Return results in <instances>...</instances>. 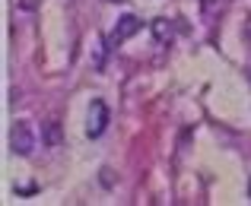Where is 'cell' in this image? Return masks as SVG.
I'll return each instance as SVG.
<instances>
[{"label": "cell", "instance_id": "4", "mask_svg": "<svg viewBox=\"0 0 251 206\" xmlns=\"http://www.w3.org/2000/svg\"><path fill=\"white\" fill-rule=\"evenodd\" d=\"M42 139H45V146H48V149H61V143H64V137H61V124H57V121L45 124Z\"/></svg>", "mask_w": 251, "mask_h": 206}, {"label": "cell", "instance_id": "1", "mask_svg": "<svg viewBox=\"0 0 251 206\" xmlns=\"http://www.w3.org/2000/svg\"><path fill=\"white\" fill-rule=\"evenodd\" d=\"M10 146L16 156H32L35 149V134H32V124L29 121H16L10 130Z\"/></svg>", "mask_w": 251, "mask_h": 206}, {"label": "cell", "instance_id": "2", "mask_svg": "<svg viewBox=\"0 0 251 206\" xmlns=\"http://www.w3.org/2000/svg\"><path fill=\"white\" fill-rule=\"evenodd\" d=\"M108 121H111V114H108V105L102 102V98H92V105H89V124H86V134H89L92 139H99L108 130Z\"/></svg>", "mask_w": 251, "mask_h": 206}, {"label": "cell", "instance_id": "5", "mask_svg": "<svg viewBox=\"0 0 251 206\" xmlns=\"http://www.w3.org/2000/svg\"><path fill=\"white\" fill-rule=\"evenodd\" d=\"M153 29H156V35H159V42H166V38H169V32H166V19H156Z\"/></svg>", "mask_w": 251, "mask_h": 206}, {"label": "cell", "instance_id": "6", "mask_svg": "<svg viewBox=\"0 0 251 206\" xmlns=\"http://www.w3.org/2000/svg\"><path fill=\"white\" fill-rule=\"evenodd\" d=\"M248 197H251V178H248Z\"/></svg>", "mask_w": 251, "mask_h": 206}, {"label": "cell", "instance_id": "7", "mask_svg": "<svg viewBox=\"0 0 251 206\" xmlns=\"http://www.w3.org/2000/svg\"><path fill=\"white\" fill-rule=\"evenodd\" d=\"M111 3H118V0H111Z\"/></svg>", "mask_w": 251, "mask_h": 206}, {"label": "cell", "instance_id": "3", "mask_svg": "<svg viewBox=\"0 0 251 206\" xmlns=\"http://www.w3.org/2000/svg\"><path fill=\"white\" fill-rule=\"evenodd\" d=\"M140 29H143V23L134 16V13H127V16H121V19H118V25H115V32H111L108 45H111V48H118V45H124L127 38H134Z\"/></svg>", "mask_w": 251, "mask_h": 206}]
</instances>
